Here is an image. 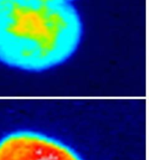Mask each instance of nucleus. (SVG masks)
Wrapping results in <instances>:
<instances>
[{"label":"nucleus","mask_w":149,"mask_h":160,"mask_svg":"<svg viewBox=\"0 0 149 160\" xmlns=\"http://www.w3.org/2000/svg\"><path fill=\"white\" fill-rule=\"evenodd\" d=\"M0 160H83L70 145L39 131L15 130L0 138Z\"/></svg>","instance_id":"2"},{"label":"nucleus","mask_w":149,"mask_h":160,"mask_svg":"<svg viewBox=\"0 0 149 160\" xmlns=\"http://www.w3.org/2000/svg\"><path fill=\"white\" fill-rule=\"evenodd\" d=\"M84 26L70 2L0 0V64L43 73L70 60L81 45Z\"/></svg>","instance_id":"1"},{"label":"nucleus","mask_w":149,"mask_h":160,"mask_svg":"<svg viewBox=\"0 0 149 160\" xmlns=\"http://www.w3.org/2000/svg\"><path fill=\"white\" fill-rule=\"evenodd\" d=\"M59 1H64V2H72V1H74V0H59Z\"/></svg>","instance_id":"3"}]
</instances>
